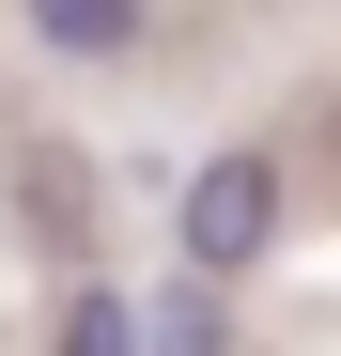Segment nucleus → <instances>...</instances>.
Wrapping results in <instances>:
<instances>
[{
	"mask_svg": "<svg viewBox=\"0 0 341 356\" xmlns=\"http://www.w3.org/2000/svg\"><path fill=\"white\" fill-rule=\"evenodd\" d=\"M140 356H233V310H217V279L140 294Z\"/></svg>",
	"mask_w": 341,
	"mask_h": 356,
	"instance_id": "3",
	"label": "nucleus"
},
{
	"mask_svg": "<svg viewBox=\"0 0 341 356\" xmlns=\"http://www.w3.org/2000/svg\"><path fill=\"white\" fill-rule=\"evenodd\" d=\"M16 186H31V232H47V248H78V217H93L78 186H93V170H78L63 140H31V155H16Z\"/></svg>",
	"mask_w": 341,
	"mask_h": 356,
	"instance_id": "5",
	"label": "nucleus"
},
{
	"mask_svg": "<svg viewBox=\"0 0 341 356\" xmlns=\"http://www.w3.org/2000/svg\"><path fill=\"white\" fill-rule=\"evenodd\" d=\"M279 217H295L279 155H264V140H233V155H202V170H187V202H170V264L233 294V279H248V264L279 248Z\"/></svg>",
	"mask_w": 341,
	"mask_h": 356,
	"instance_id": "1",
	"label": "nucleus"
},
{
	"mask_svg": "<svg viewBox=\"0 0 341 356\" xmlns=\"http://www.w3.org/2000/svg\"><path fill=\"white\" fill-rule=\"evenodd\" d=\"M47 356H140V294H125V279H63V325H47Z\"/></svg>",
	"mask_w": 341,
	"mask_h": 356,
	"instance_id": "4",
	"label": "nucleus"
},
{
	"mask_svg": "<svg viewBox=\"0 0 341 356\" xmlns=\"http://www.w3.org/2000/svg\"><path fill=\"white\" fill-rule=\"evenodd\" d=\"M16 16H31V47H47V63H78V78H109V63H140L155 0H16Z\"/></svg>",
	"mask_w": 341,
	"mask_h": 356,
	"instance_id": "2",
	"label": "nucleus"
}]
</instances>
